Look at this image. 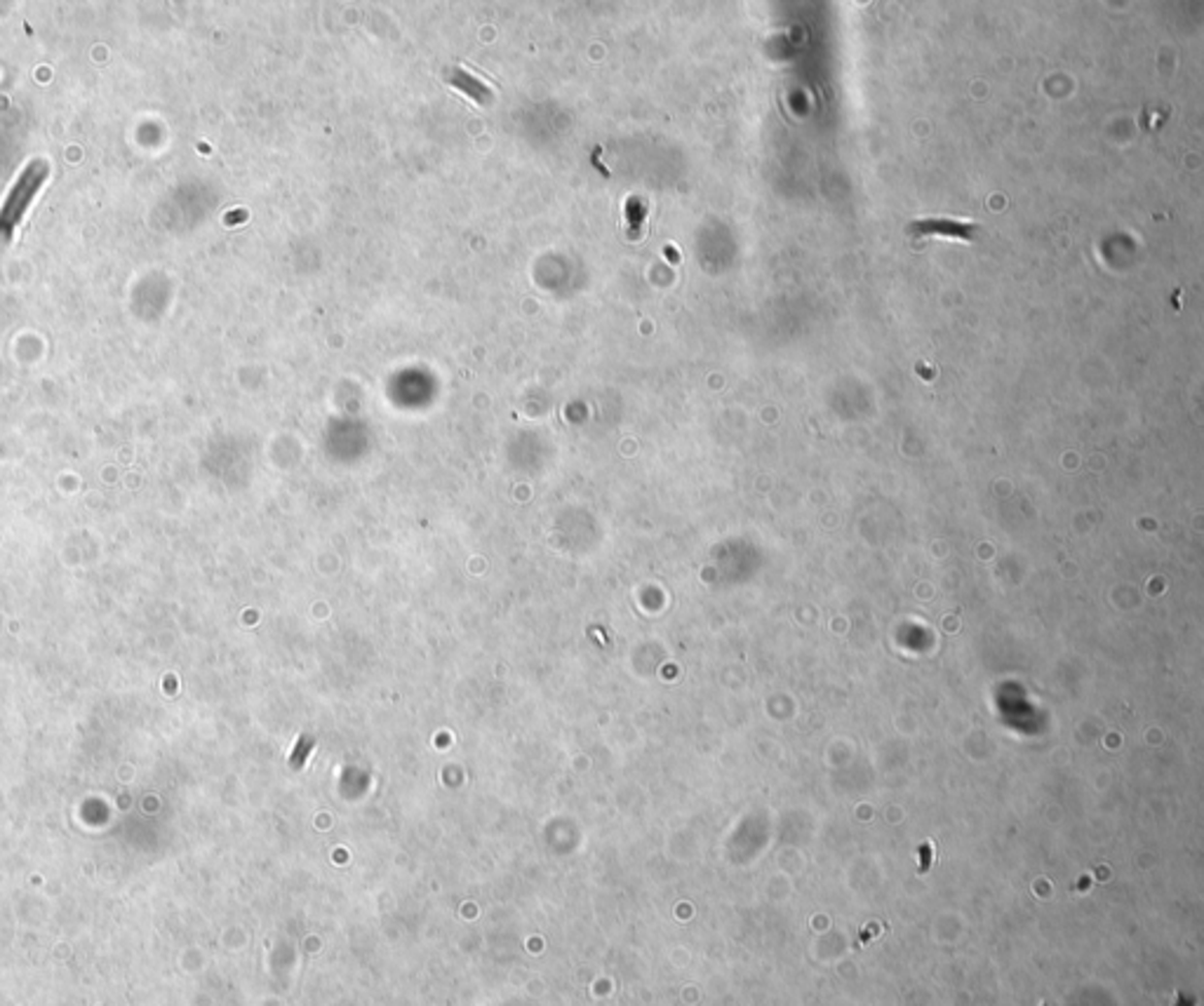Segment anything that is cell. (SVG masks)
Segmentation results:
<instances>
[{
    "label": "cell",
    "mask_w": 1204,
    "mask_h": 1006,
    "mask_svg": "<svg viewBox=\"0 0 1204 1006\" xmlns=\"http://www.w3.org/2000/svg\"><path fill=\"white\" fill-rule=\"evenodd\" d=\"M49 175V165L48 160H31L26 165L24 172L19 175V179L15 181L13 191L8 193L5 198L3 208H0V238H13V233L16 229V224L21 221L29 205L36 198V193L41 191L43 183H46Z\"/></svg>",
    "instance_id": "1"
},
{
    "label": "cell",
    "mask_w": 1204,
    "mask_h": 1006,
    "mask_svg": "<svg viewBox=\"0 0 1204 1006\" xmlns=\"http://www.w3.org/2000/svg\"><path fill=\"white\" fill-rule=\"evenodd\" d=\"M974 233H976V224H967V221H956V219H918L908 226V236L913 238H927V236H941V238H951V241H974Z\"/></svg>",
    "instance_id": "2"
}]
</instances>
